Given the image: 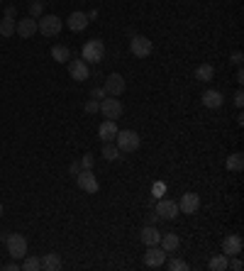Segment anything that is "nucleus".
I'll use <instances>...</instances> for the list:
<instances>
[{"label": "nucleus", "mask_w": 244, "mask_h": 271, "mask_svg": "<svg viewBox=\"0 0 244 271\" xmlns=\"http://www.w3.org/2000/svg\"><path fill=\"white\" fill-rule=\"evenodd\" d=\"M83 61L86 64H100L105 59V44L100 40H88L83 44Z\"/></svg>", "instance_id": "f257e3e1"}, {"label": "nucleus", "mask_w": 244, "mask_h": 271, "mask_svg": "<svg viewBox=\"0 0 244 271\" xmlns=\"http://www.w3.org/2000/svg\"><path fill=\"white\" fill-rule=\"evenodd\" d=\"M115 144H117L120 151H137L139 144H142V139H139V135H137L135 130H117Z\"/></svg>", "instance_id": "f03ea898"}, {"label": "nucleus", "mask_w": 244, "mask_h": 271, "mask_svg": "<svg viewBox=\"0 0 244 271\" xmlns=\"http://www.w3.org/2000/svg\"><path fill=\"white\" fill-rule=\"evenodd\" d=\"M61 27H64V20L56 17V15H42L39 20H37V32L44 34V37H54V34H59Z\"/></svg>", "instance_id": "7ed1b4c3"}, {"label": "nucleus", "mask_w": 244, "mask_h": 271, "mask_svg": "<svg viewBox=\"0 0 244 271\" xmlns=\"http://www.w3.org/2000/svg\"><path fill=\"white\" fill-rule=\"evenodd\" d=\"M5 244H8V252H10V257L13 259H25L27 257V240L22 237V235H8L5 237Z\"/></svg>", "instance_id": "20e7f679"}, {"label": "nucleus", "mask_w": 244, "mask_h": 271, "mask_svg": "<svg viewBox=\"0 0 244 271\" xmlns=\"http://www.w3.org/2000/svg\"><path fill=\"white\" fill-rule=\"evenodd\" d=\"M122 103L117 100V98H112V95H105L103 100H100V110L98 112H103V118L105 120H117V118H122Z\"/></svg>", "instance_id": "39448f33"}, {"label": "nucleus", "mask_w": 244, "mask_h": 271, "mask_svg": "<svg viewBox=\"0 0 244 271\" xmlns=\"http://www.w3.org/2000/svg\"><path fill=\"white\" fill-rule=\"evenodd\" d=\"M130 52L137 56V59H147L151 54V40L142 37V34H132L130 40Z\"/></svg>", "instance_id": "423d86ee"}, {"label": "nucleus", "mask_w": 244, "mask_h": 271, "mask_svg": "<svg viewBox=\"0 0 244 271\" xmlns=\"http://www.w3.org/2000/svg\"><path fill=\"white\" fill-rule=\"evenodd\" d=\"M76 183H78V188L86 190V193H98V188H100L98 178L93 176V169H81V174L76 176Z\"/></svg>", "instance_id": "0eeeda50"}, {"label": "nucleus", "mask_w": 244, "mask_h": 271, "mask_svg": "<svg viewBox=\"0 0 244 271\" xmlns=\"http://www.w3.org/2000/svg\"><path fill=\"white\" fill-rule=\"evenodd\" d=\"M198 208H200V196H198V193H183V196H181V201H178V213L193 215V213H198Z\"/></svg>", "instance_id": "6e6552de"}, {"label": "nucleus", "mask_w": 244, "mask_h": 271, "mask_svg": "<svg viewBox=\"0 0 244 271\" xmlns=\"http://www.w3.org/2000/svg\"><path fill=\"white\" fill-rule=\"evenodd\" d=\"M242 247H244V240L239 235H227L222 240V254L225 257H239L242 254Z\"/></svg>", "instance_id": "1a4fd4ad"}, {"label": "nucleus", "mask_w": 244, "mask_h": 271, "mask_svg": "<svg viewBox=\"0 0 244 271\" xmlns=\"http://www.w3.org/2000/svg\"><path fill=\"white\" fill-rule=\"evenodd\" d=\"M144 264L151 266V269H159L166 264V252H164L159 244H154V247H147V254H144Z\"/></svg>", "instance_id": "9d476101"}, {"label": "nucleus", "mask_w": 244, "mask_h": 271, "mask_svg": "<svg viewBox=\"0 0 244 271\" xmlns=\"http://www.w3.org/2000/svg\"><path fill=\"white\" fill-rule=\"evenodd\" d=\"M34 32H37V20H34V17H25V20H20V22L15 25V34H17L20 40H32Z\"/></svg>", "instance_id": "9b49d317"}, {"label": "nucleus", "mask_w": 244, "mask_h": 271, "mask_svg": "<svg viewBox=\"0 0 244 271\" xmlns=\"http://www.w3.org/2000/svg\"><path fill=\"white\" fill-rule=\"evenodd\" d=\"M68 73H71L73 81H86L91 76V68L83 59H73V61H68Z\"/></svg>", "instance_id": "f8f14e48"}, {"label": "nucleus", "mask_w": 244, "mask_h": 271, "mask_svg": "<svg viewBox=\"0 0 244 271\" xmlns=\"http://www.w3.org/2000/svg\"><path fill=\"white\" fill-rule=\"evenodd\" d=\"M105 93L112 95V98H117V95L125 93V79H122L120 73H110L108 79H105Z\"/></svg>", "instance_id": "ddd939ff"}, {"label": "nucleus", "mask_w": 244, "mask_h": 271, "mask_svg": "<svg viewBox=\"0 0 244 271\" xmlns=\"http://www.w3.org/2000/svg\"><path fill=\"white\" fill-rule=\"evenodd\" d=\"M154 213L159 215V220H174L178 215V203L176 201H159Z\"/></svg>", "instance_id": "4468645a"}, {"label": "nucleus", "mask_w": 244, "mask_h": 271, "mask_svg": "<svg viewBox=\"0 0 244 271\" xmlns=\"http://www.w3.org/2000/svg\"><path fill=\"white\" fill-rule=\"evenodd\" d=\"M88 15L81 13V10H76V13H71L68 15V20H66V27L71 29V32H83V29L88 27Z\"/></svg>", "instance_id": "2eb2a0df"}, {"label": "nucleus", "mask_w": 244, "mask_h": 271, "mask_svg": "<svg viewBox=\"0 0 244 271\" xmlns=\"http://www.w3.org/2000/svg\"><path fill=\"white\" fill-rule=\"evenodd\" d=\"M222 103H225V95L220 93V91H205L203 93V105L210 110H217L222 108Z\"/></svg>", "instance_id": "dca6fc26"}, {"label": "nucleus", "mask_w": 244, "mask_h": 271, "mask_svg": "<svg viewBox=\"0 0 244 271\" xmlns=\"http://www.w3.org/2000/svg\"><path fill=\"white\" fill-rule=\"evenodd\" d=\"M117 135V122L115 120H105L100 127H98V137L103 139V142H112Z\"/></svg>", "instance_id": "f3484780"}, {"label": "nucleus", "mask_w": 244, "mask_h": 271, "mask_svg": "<svg viewBox=\"0 0 244 271\" xmlns=\"http://www.w3.org/2000/svg\"><path fill=\"white\" fill-rule=\"evenodd\" d=\"M178 244H181V240H178V235H174V232H166V235H161V240H159V247H161L166 254H169V252H176Z\"/></svg>", "instance_id": "a211bd4d"}, {"label": "nucleus", "mask_w": 244, "mask_h": 271, "mask_svg": "<svg viewBox=\"0 0 244 271\" xmlns=\"http://www.w3.org/2000/svg\"><path fill=\"white\" fill-rule=\"evenodd\" d=\"M139 237H142V242L147 244V247H154V244H159V240H161V232L156 230L154 225H147Z\"/></svg>", "instance_id": "6ab92c4d"}, {"label": "nucleus", "mask_w": 244, "mask_h": 271, "mask_svg": "<svg viewBox=\"0 0 244 271\" xmlns=\"http://www.w3.org/2000/svg\"><path fill=\"white\" fill-rule=\"evenodd\" d=\"M52 59L59 61V64H68L71 61V49L64 47V44H56V47H52Z\"/></svg>", "instance_id": "aec40b11"}, {"label": "nucleus", "mask_w": 244, "mask_h": 271, "mask_svg": "<svg viewBox=\"0 0 244 271\" xmlns=\"http://www.w3.org/2000/svg\"><path fill=\"white\" fill-rule=\"evenodd\" d=\"M225 166H227V171H234V174H239L244 169V157L237 151V154H232V157H227V162H225Z\"/></svg>", "instance_id": "412c9836"}, {"label": "nucleus", "mask_w": 244, "mask_h": 271, "mask_svg": "<svg viewBox=\"0 0 244 271\" xmlns=\"http://www.w3.org/2000/svg\"><path fill=\"white\" fill-rule=\"evenodd\" d=\"M213 76H215V68H213V64H200V66L195 68V79H198V81L208 83Z\"/></svg>", "instance_id": "4be33fe9"}, {"label": "nucleus", "mask_w": 244, "mask_h": 271, "mask_svg": "<svg viewBox=\"0 0 244 271\" xmlns=\"http://www.w3.org/2000/svg\"><path fill=\"white\" fill-rule=\"evenodd\" d=\"M42 269H47V271H59L61 269V259H59V254H47V257L42 259Z\"/></svg>", "instance_id": "5701e85b"}, {"label": "nucleus", "mask_w": 244, "mask_h": 271, "mask_svg": "<svg viewBox=\"0 0 244 271\" xmlns=\"http://www.w3.org/2000/svg\"><path fill=\"white\" fill-rule=\"evenodd\" d=\"M227 264H230V257H225V254H215V257L210 259V271H227Z\"/></svg>", "instance_id": "b1692460"}, {"label": "nucleus", "mask_w": 244, "mask_h": 271, "mask_svg": "<svg viewBox=\"0 0 244 271\" xmlns=\"http://www.w3.org/2000/svg\"><path fill=\"white\" fill-rule=\"evenodd\" d=\"M103 157H105L108 162L120 159V149H117V144H112V142H103Z\"/></svg>", "instance_id": "393cba45"}, {"label": "nucleus", "mask_w": 244, "mask_h": 271, "mask_svg": "<svg viewBox=\"0 0 244 271\" xmlns=\"http://www.w3.org/2000/svg\"><path fill=\"white\" fill-rule=\"evenodd\" d=\"M44 3H47V0H29V17L39 20L42 13H44Z\"/></svg>", "instance_id": "a878e982"}, {"label": "nucleus", "mask_w": 244, "mask_h": 271, "mask_svg": "<svg viewBox=\"0 0 244 271\" xmlns=\"http://www.w3.org/2000/svg\"><path fill=\"white\" fill-rule=\"evenodd\" d=\"M0 34H3V37H13L15 34V20H10V17L0 20Z\"/></svg>", "instance_id": "bb28decb"}, {"label": "nucleus", "mask_w": 244, "mask_h": 271, "mask_svg": "<svg viewBox=\"0 0 244 271\" xmlns=\"http://www.w3.org/2000/svg\"><path fill=\"white\" fill-rule=\"evenodd\" d=\"M20 269H25V271H37L42 269V259L37 257H25V261H22V266Z\"/></svg>", "instance_id": "cd10ccee"}, {"label": "nucleus", "mask_w": 244, "mask_h": 271, "mask_svg": "<svg viewBox=\"0 0 244 271\" xmlns=\"http://www.w3.org/2000/svg\"><path fill=\"white\" fill-rule=\"evenodd\" d=\"M169 269L171 271H186L188 269V264H186L183 259H171V261H169Z\"/></svg>", "instance_id": "c85d7f7f"}, {"label": "nucleus", "mask_w": 244, "mask_h": 271, "mask_svg": "<svg viewBox=\"0 0 244 271\" xmlns=\"http://www.w3.org/2000/svg\"><path fill=\"white\" fill-rule=\"evenodd\" d=\"M98 110H100V103H98V100H88V103H86V112H91V115H95Z\"/></svg>", "instance_id": "c756f323"}, {"label": "nucleus", "mask_w": 244, "mask_h": 271, "mask_svg": "<svg viewBox=\"0 0 244 271\" xmlns=\"http://www.w3.org/2000/svg\"><path fill=\"white\" fill-rule=\"evenodd\" d=\"M105 88H93V91H91V98H93V100H103V98H105Z\"/></svg>", "instance_id": "7c9ffc66"}, {"label": "nucleus", "mask_w": 244, "mask_h": 271, "mask_svg": "<svg viewBox=\"0 0 244 271\" xmlns=\"http://www.w3.org/2000/svg\"><path fill=\"white\" fill-rule=\"evenodd\" d=\"M81 166H83V169H93V154H83Z\"/></svg>", "instance_id": "2f4dec72"}, {"label": "nucleus", "mask_w": 244, "mask_h": 271, "mask_svg": "<svg viewBox=\"0 0 244 271\" xmlns=\"http://www.w3.org/2000/svg\"><path fill=\"white\" fill-rule=\"evenodd\" d=\"M230 259H232V257H230ZM227 269L242 271V259H237V257H234V259H232V261H230V264H227Z\"/></svg>", "instance_id": "473e14b6"}, {"label": "nucleus", "mask_w": 244, "mask_h": 271, "mask_svg": "<svg viewBox=\"0 0 244 271\" xmlns=\"http://www.w3.org/2000/svg\"><path fill=\"white\" fill-rule=\"evenodd\" d=\"M81 162H73L71 164V166H68V171H71V176H78V174H81Z\"/></svg>", "instance_id": "72a5a7b5"}, {"label": "nucleus", "mask_w": 244, "mask_h": 271, "mask_svg": "<svg viewBox=\"0 0 244 271\" xmlns=\"http://www.w3.org/2000/svg\"><path fill=\"white\" fill-rule=\"evenodd\" d=\"M232 64H237V66H242V61H244V56H242V52H234L232 54V59H230Z\"/></svg>", "instance_id": "f704fd0d"}, {"label": "nucleus", "mask_w": 244, "mask_h": 271, "mask_svg": "<svg viewBox=\"0 0 244 271\" xmlns=\"http://www.w3.org/2000/svg\"><path fill=\"white\" fill-rule=\"evenodd\" d=\"M234 105H237V108H242L244 105V93L242 91H237V93H234Z\"/></svg>", "instance_id": "c9c22d12"}, {"label": "nucleus", "mask_w": 244, "mask_h": 271, "mask_svg": "<svg viewBox=\"0 0 244 271\" xmlns=\"http://www.w3.org/2000/svg\"><path fill=\"white\" fill-rule=\"evenodd\" d=\"M15 15H17V8H15V5H8V8H5V17H10V20H13Z\"/></svg>", "instance_id": "e433bc0d"}, {"label": "nucleus", "mask_w": 244, "mask_h": 271, "mask_svg": "<svg viewBox=\"0 0 244 271\" xmlns=\"http://www.w3.org/2000/svg\"><path fill=\"white\" fill-rule=\"evenodd\" d=\"M17 269H20V264H17V259H13V261H10V264L5 266V271H17Z\"/></svg>", "instance_id": "4c0bfd02"}, {"label": "nucleus", "mask_w": 244, "mask_h": 271, "mask_svg": "<svg viewBox=\"0 0 244 271\" xmlns=\"http://www.w3.org/2000/svg\"><path fill=\"white\" fill-rule=\"evenodd\" d=\"M156 222H159V215H156V213H154V215H149V225H156Z\"/></svg>", "instance_id": "58836bf2"}, {"label": "nucleus", "mask_w": 244, "mask_h": 271, "mask_svg": "<svg viewBox=\"0 0 244 271\" xmlns=\"http://www.w3.org/2000/svg\"><path fill=\"white\" fill-rule=\"evenodd\" d=\"M0 217H3V203H0Z\"/></svg>", "instance_id": "ea45409f"}, {"label": "nucleus", "mask_w": 244, "mask_h": 271, "mask_svg": "<svg viewBox=\"0 0 244 271\" xmlns=\"http://www.w3.org/2000/svg\"><path fill=\"white\" fill-rule=\"evenodd\" d=\"M0 3H3V0H0Z\"/></svg>", "instance_id": "a19ab883"}]
</instances>
